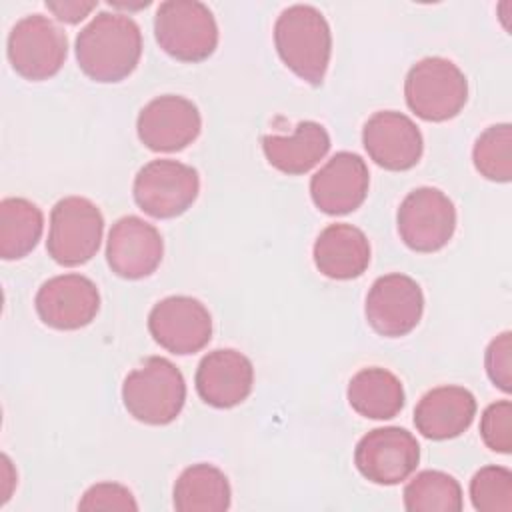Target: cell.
I'll return each mask as SVG.
<instances>
[{"label": "cell", "instance_id": "obj_18", "mask_svg": "<svg viewBox=\"0 0 512 512\" xmlns=\"http://www.w3.org/2000/svg\"><path fill=\"white\" fill-rule=\"evenodd\" d=\"M196 392L214 408H232L244 402L254 384L252 362L234 348L208 352L196 368Z\"/></svg>", "mask_w": 512, "mask_h": 512}, {"label": "cell", "instance_id": "obj_28", "mask_svg": "<svg viewBox=\"0 0 512 512\" xmlns=\"http://www.w3.org/2000/svg\"><path fill=\"white\" fill-rule=\"evenodd\" d=\"M480 436L484 444L500 454L512 450V402L500 400L490 404L480 418Z\"/></svg>", "mask_w": 512, "mask_h": 512}, {"label": "cell", "instance_id": "obj_21", "mask_svg": "<svg viewBox=\"0 0 512 512\" xmlns=\"http://www.w3.org/2000/svg\"><path fill=\"white\" fill-rule=\"evenodd\" d=\"M262 150L268 164L276 170L292 176L306 174L328 154L330 136L322 124L304 120L290 136H264Z\"/></svg>", "mask_w": 512, "mask_h": 512}, {"label": "cell", "instance_id": "obj_26", "mask_svg": "<svg viewBox=\"0 0 512 512\" xmlns=\"http://www.w3.org/2000/svg\"><path fill=\"white\" fill-rule=\"evenodd\" d=\"M474 168L492 182H510L512 178V128L508 122L488 126L472 150Z\"/></svg>", "mask_w": 512, "mask_h": 512}, {"label": "cell", "instance_id": "obj_3", "mask_svg": "<svg viewBox=\"0 0 512 512\" xmlns=\"http://www.w3.org/2000/svg\"><path fill=\"white\" fill-rule=\"evenodd\" d=\"M122 402L138 422L170 424L186 402L184 376L168 358L150 356L124 378Z\"/></svg>", "mask_w": 512, "mask_h": 512}, {"label": "cell", "instance_id": "obj_10", "mask_svg": "<svg viewBox=\"0 0 512 512\" xmlns=\"http://www.w3.org/2000/svg\"><path fill=\"white\" fill-rule=\"evenodd\" d=\"M420 462V444L398 426L374 428L360 438L354 450L358 472L380 486L404 482Z\"/></svg>", "mask_w": 512, "mask_h": 512}, {"label": "cell", "instance_id": "obj_2", "mask_svg": "<svg viewBox=\"0 0 512 512\" xmlns=\"http://www.w3.org/2000/svg\"><path fill=\"white\" fill-rule=\"evenodd\" d=\"M274 46L298 78L312 86L322 84L332 54V32L318 8L310 4L284 8L274 24Z\"/></svg>", "mask_w": 512, "mask_h": 512}, {"label": "cell", "instance_id": "obj_9", "mask_svg": "<svg viewBox=\"0 0 512 512\" xmlns=\"http://www.w3.org/2000/svg\"><path fill=\"white\" fill-rule=\"evenodd\" d=\"M396 224L410 250L436 252L450 242L456 230V208L442 190L420 186L400 202Z\"/></svg>", "mask_w": 512, "mask_h": 512}, {"label": "cell", "instance_id": "obj_24", "mask_svg": "<svg viewBox=\"0 0 512 512\" xmlns=\"http://www.w3.org/2000/svg\"><path fill=\"white\" fill-rule=\"evenodd\" d=\"M44 230L42 210L26 198H4L0 202V256L18 260L30 254Z\"/></svg>", "mask_w": 512, "mask_h": 512}, {"label": "cell", "instance_id": "obj_11", "mask_svg": "<svg viewBox=\"0 0 512 512\" xmlns=\"http://www.w3.org/2000/svg\"><path fill=\"white\" fill-rule=\"evenodd\" d=\"M148 330L164 350L186 356L200 352L212 338V316L192 296H168L148 314Z\"/></svg>", "mask_w": 512, "mask_h": 512}, {"label": "cell", "instance_id": "obj_14", "mask_svg": "<svg viewBox=\"0 0 512 512\" xmlns=\"http://www.w3.org/2000/svg\"><path fill=\"white\" fill-rule=\"evenodd\" d=\"M34 306L46 326L78 330L96 318L100 294L90 278L82 274H60L38 288Z\"/></svg>", "mask_w": 512, "mask_h": 512}, {"label": "cell", "instance_id": "obj_16", "mask_svg": "<svg viewBox=\"0 0 512 512\" xmlns=\"http://www.w3.org/2000/svg\"><path fill=\"white\" fill-rule=\"evenodd\" d=\"M362 144L378 166L392 172L414 168L424 150V140L414 120L396 110L372 114L362 128Z\"/></svg>", "mask_w": 512, "mask_h": 512}, {"label": "cell", "instance_id": "obj_31", "mask_svg": "<svg viewBox=\"0 0 512 512\" xmlns=\"http://www.w3.org/2000/svg\"><path fill=\"white\" fill-rule=\"evenodd\" d=\"M96 6H98V2H80V0L46 2V8H48L60 22H66V24H78V22L84 20Z\"/></svg>", "mask_w": 512, "mask_h": 512}, {"label": "cell", "instance_id": "obj_15", "mask_svg": "<svg viewBox=\"0 0 512 512\" xmlns=\"http://www.w3.org/2000/svg\"><path fill=\"white\" fill-rule=\"evenodd\" d=\"M164 242L160 232L140 216L118 218L106 240V262L126 280L150 276L162 262Z\"/></svg>", "mask_w": 512, "mask_h": 512}, {"label": "cell", "instance_id": "obj_6", "mask_svg": "<svg viewBox=\"0 0 512 512\" xmlns=\"http://www.w3.org/2000/svg\"><path fill=\"white\" fill-rule=\"evenodd\" d=\"M104 232L102 212L82 196L58 200L50 212L46 250L60 266H80L98 252Z\"/></svg>", "mask_w": 512, "mask_h": 512}, {"label": "cell", "instance_id": "obj_19", "mask_svg": "<svg viewBox=\"0 0 512 512\" xmlns=\"http://www.w3.org/2000/svg\"><path fill=\"white\" fill-rule=\"evenodd\" d=\"M476 416V398L464 386L428 390L414 408L416 430L428 440H450L466 432Z\"/></svg>", "mask_w": 512, "mask_h": 512}, {"label": "cell", "instance_id": "obj_8", "mask_svg": "<svg viewBox=\"0 0 512 512\" xmlns=\"http://www.w3.org/2000/svg\"><path fill=\"white\" fill-rule=\"evenodd\" d=\"M8 60L26 80H48L68 56L66 32L48 16L28 14L8 34Z\"/></svg>", "mask_w": 512, "mask_h": 512}, {"label": "cell", "instance_id": "obj_20", "mask_svg": "<svg viewBox=\"0 0 512 512\" xmlns=\"http://www.w3.org/2000/svg\"><path fill=\"white\" fill-rule=\"evenodd\" d=\"M314 264L332 280H352L370 264V242L366 234L346 222L326 226L314 242Z\"/></svg>", "mask_w": 512, "mask_h": 512}, {"label": "cell", "instance_id": "obj_7", "mask_svg": "<svg viewBox=\"0 0 512 512\" xmlns=\"http://www.w3.org/2000/svg\"><path fill=\"white\" fill-rule=\"evenodd\" d=\"M200 176L196 168L178 160H152L144 164L132 186L134 200L152 218H176L198 198Z\"/></svg>", "mask_w": 512, "mask_h": 512}, {"label": "cell", "instance_id": "obj_30", "mask_svg": "<svg viewBox=\"0 0 512 512\" xmlns=\"http://www.w3.org/2000/svg\"><path fill=\"white\" fill-rule=\"evenodd\" d=\"M78 510H138V504L126 486L100 482L84 492Z\"/></svg>", "mask_w": 512, "mask_h": 512}, {"label": "cell", "instance_id": "obj_27", "mask_svg": "<svg viewBox=\"0 0 512 512\" xmlns=\"http://www.w3.org/2000/svg\"><path fill=\"white\" fill-rule=\"evenodd\" d=\"M470 500L478 512L512 510V472L504 466H484L470 480Z\"/></svg>", "mask_w": 512, "mask_h": 512}, {"label": "cell", "instance_id": "obj_17", "mask_svg": "<svg viewBox=\"0 0 512 512\" xmlns=\"http://www.w3.org/2000/svg\"><path fill=\"white\" fill-rule=\"evenodd\" d=\"M370 184L368 166L354 152H336L310 180L316 208L330 216L354 212L366 198Z\"/></svg>", "mask_w": 512, "mask_h": 512}, {"label": "cell", "instance_id": "obj_25", "mask_svg": "<svg viewBox=\"0 0 512 512\" xmlns=\"http://www.w3.org/2000/svg\"><path fill=\"white\" fill-rule=\"evenodd\" d=\"M408 512H460L462 488L458 480L440 470L418 472L404 488Z\"/></svg>", "mask_w": 512, "mask_h": 512}, {"label": "cell", "instance_id": "obj_23", "mask_svg": "<svg viewBox=\"0 0 512 512\" xmlns=\"http://www.w3.org/2000/svg\"><path fill=\"white\" fill-rule=\"evenodd\" d=\"M230 500V482L212 464L188 466L174 484V508L180 512H224Z\"/></svg>", "mask_w": 512, "mask_h": 512}, {"label": "cell", "instance_id": "obj_1", "mask_svg": "<svg viewBox=\"0 0 512 512\" xmlns=\"http://www.w3.org/2000/svg\"><path fill=\"white\" fill-rule=\"evenodd\" d=\"M142 56V32L134 18L120 12H98L76 36V60L94 82L128 78Z\"/></svg>", "mask_w": 512, "mask_h": 512}, {"label": "cell", "instance_id": "obj_22", "mask_svg": "<svg viewBox=\"0 0 512 512\" xmlns=\"http://www.w3.org/2000/svg\"><path fill=\"white\" fill-rule=\"evenodd\" d=\"M350 406L364 418L390 420L404 408V388L396 374L370 366L352 376L346 390Z\"/></svg>", "mask_w": 512, "mask_h": 512}, {"label": "cell", "instance_id": "obj_29", "mask_svg": "<svg viewBox=\"0 0 512 512\" xmlns=\"http://www.w3.org/2000/svg\"><path fill=\"white\" fill-rule=\"evenodd\" d=\"M484 364L492 384L508 394L512 390V334L508 330L488 344Z\"/></svg>", "mask_w": 512, "mask_h": 512}, {"label": "cell", "instance_id": "obj_4", "mask_svg": "<svg viewBox=\"0 0 512 512\" xmlns=\"http://www.w3.org/2000/svg\"><path fill=\"white\" fill-rule=\"evenodd\" d=\"M408 108L426 122H446L468 100V80L448 58L428 56L416 62L404 80Z\"/></svg>", "mask_w": 512, "mask_h": 512}, {"label": "cell", "instance_id": "obj_12", "mask_svg": "<svg viewBox=\"0 0 512 512\" xmlns=\"http://www.w3.org/2000/svg\"><path fill=\"white\" fill-rule=\"evenodd\" d=\"M364 312L368 324L380 336H406L422 318V288L414 278L400 272L380 276L368 290Z\"/></svg>", "mask_w": 512, "mask_h": 512}, {"label": "cell", "instance_id": "obj_5", "mask_svg": "<svg viewBox=\"0 0 512 512\" xmlns=\"http://www.w3.org/2000/svg\"><path fill=\"white\" fill-rule=\"evenodd\" d=\"M158 46L180 62H202L218 46L212 10L198 0H166L154 14Z\"/></svg>", "mask_w": 512, "mask_h": 512}, {"label": "cell", "instance_id": "obj_13", "mask_svg": "<svg viewBox=\"0 0 512 512\" xmlns=\"http://www.w3.org/2000/svg\"><path fill=\"white\" fill-rule=\"evenodd\" d=\"M136 130L140 142L152 152H178L198 138L202 118L192 100L164 94L140 110Z\"/></svg>", "mask_w": 512, "mask_h": 512}]
</instances>
